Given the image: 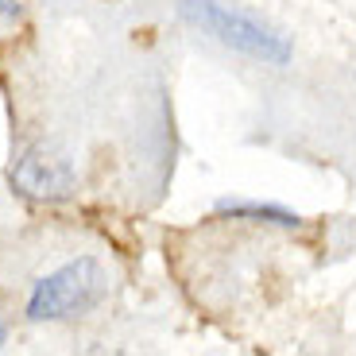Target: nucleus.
<instances>
[{
  "label": "nucleus",
  "mask_w": 356,
  "mask_h": 356,
  "mask_svg": "<svg viewBox=\"0 0 356 356\" xmlns=\"http://www.w3.org/2000/svg\"><path fill=\"white\" fill-rule=\"evenodd\" d=\"M178 16L190 27L205 31L209 39H217L221 47L244 54V58H256V63L267 66L291 63V39L244 4H232V0H178Z\"/></svg>",
  "instance_id": "nucleus-1"
},
{
  "label": "nucleus",
  "mask_w": 356,
  "mask_h": 356,
  "mask_svg": "<svg viewBox=\"0 0 356 356\" xmlns=\"http://www.w3.org/2000/svg\"><path fill=\"white\" fill-rule=\"evenodd\" d=\"M105 294V267L93 256H78L70 264L54 267L51 275L35 279L27 294V318L31 321H58L89 310Z\"/></svg>",
  "instance_id": "nucleus-2"
},
{
  "label": "nucleus",
  "mask_w": 356,
  "mask_h": 356,
  "mask_svg": "<svg viewBox=\"0 0 356 356\" xmlns=\"http://www.w3.org/2000/svg\"><path fill=\"white\" fill-rule=\"evenodd\" d=\"M12 182H16L19 194L39 197V202H58V197L74 194L70 163L51 155V152H43V147H31V152L12 167Z\"/></svg>",
  "instance_id": "nucleus-3"
},
{
  "label": "nucleus",
  "mask_w": 356,
  "mask_h": 356,
  "mask_svg": "<svg viewBox=\"0 0 356 356\" xmlns=\"http://www.w3.org/2000/svg\"><path fill=\"white\" fill-rule=\"evenodd\" d=\"M217 213L229 217H248V221H271V225H298V217L283 205H259V202H232V197H221L217 202Z\"/></svg>",
  "instance_id": "nucleus-4"
},
{
  "label": "nucleus",
  "mask_w": 356,
  "mask_h": 356,
  "mask_svg": "<svg viewBox=\"0 0 356 356\" xmlns=\"http://www.w3.org/2000/svg\"><path fill=\"white\" fill-rule=\"evenodd\" d=\"M0 16H4V19H19V4H16V0H0Z\"/></svg>",
  "instance_id": "nucleus-5"
},
{
  "label": "nucleus",
  "mask_w": 356,
  "mask_h": 356,
  "mask_svg": "<svg viewBox=\"0 0 356 356\" xmlns=\"http://www.w3.org/2000/svg\"><path fill=\"white\" fill-rule=\"evenodd\" d=\"M4 341H8V330H4V325H0V345H4Z\"/></svg>",
  "instance_id": "nucleus-6"
}]
</instances>
